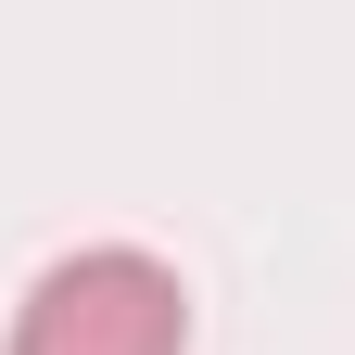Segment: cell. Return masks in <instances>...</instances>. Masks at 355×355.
I'll return each mask as SVG.
<instances>
[{
  "instance_id": "1",
  "label": "cell",
  "mask_w": 355,
  "mask_h": 355,
  "mask_svg": "<svg viewBox=\"0 0 355 355\" xmlns=\"http://www.w3.org/2000/svg\"><path fill=\"white\" fill-rule=\"evenodd\" d=\"M0 355H191V292L140 241H89L64 266H38Z\"/></svg>"
}]
</instances>
